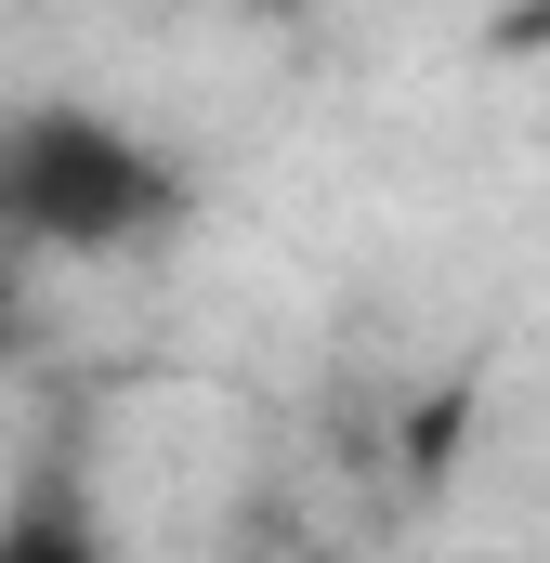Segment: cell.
Instances as JSON below:
<instances>
[{
	"instance_id": "6da1fadb",
	"label": "cell",
	"mask_w": 550,
	"mask_h": 563,
	"mask_svg": "<svg viewBox=\"0 0 550 563\" xmlns=\"http://www.w3.org/2000/svg\"><path fill=\"white\" fill-rule=\"evenodd\" d=\"M184 223V170L144 132L92 106H26L0 119V250H66V263H119L144 236Z\"/></svg>"
},
{
	"instance_id": "7a4b0ae2",
	"label": "cell",
	"mask_w": 550,
	"mask_h": 563,
	"mask_svg": "<svg viewBox=\"0 0 550 563\" xmlns=\"http://www.w3.org/2000/svg\"><path fill=\"white\" fill-rule=\"evenodd\" d=\"M13 341H26V276L0 263V367H13Z\"/></svg>"
}]
</instances>
